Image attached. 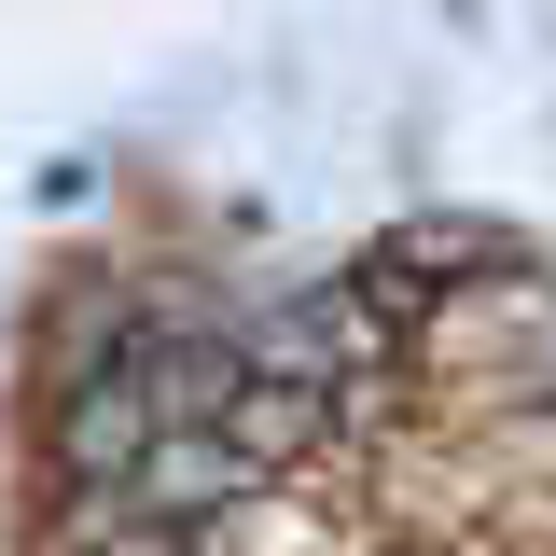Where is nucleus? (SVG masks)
I'll list each match as a JSON object with an SVG mask.
<instances>
[{"mask_svg": "<svg viewBox=\"0 0 556 556\" xmlns=\"http://www.w3.org/2000/svg\"><path fill=\"white\" fill-rule=\"evenodd\" d=\"M14 556H556V278L139 265L14 404Z\"/></svg>", "mask_w": 556, "mask_h": 556, "instance_id": "obj_1", "label": "nucleus"}]
</instances>
